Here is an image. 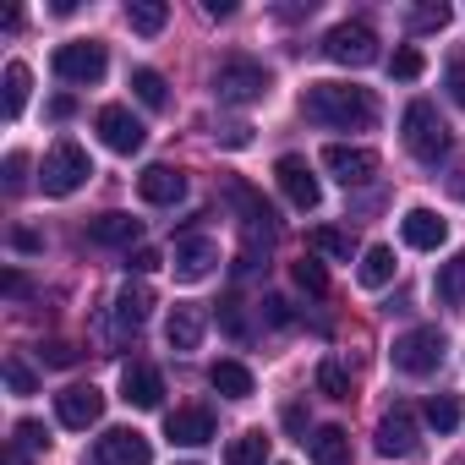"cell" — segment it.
<instances>
[{
  "mask_svg": "<svg viewBox=\"0 0 465 465\" xmlns=\"http://www.w3.org/2000/svg\"><path fill=\"white\" fill-rule=\"evenodd\" d=\"M302 110H307V121L334 126V132H372L378 126V99H372V88H356V83H307Z\"/></svg>",
  "mask_w": 465,
  "mask_h": 465,
  "instance_id": "6da1fadb",
  "label": "cell"
},
{
  "mask_svg": "<svg viewBox=\"0 0 465 465\" xmlns=\"http://www.w3.org/2000/svg\"><path fill=\"white\" fill-rule=\"evenodd\" d=\"M405 148L421 159V164H438V159H449V148H454V132H449V121L438 115V104H427V99H416L411 110H405Z\"/></svg>",
  "mask_w": 465,
  "mask_h": 465,
  "instance_id": "7a4b0ae2",
  "label": "cell"
},
{
  "mask_svg": "<svg viewBox=\"0 0 465 465\" xmlns=\"http://www.w3.org/2000/svg\"><path fill=\"white\" fill-rule=\"evenodd\" d=\"M88 175H94V159H88V148H83V143H72V137H61V143L45 153L39 186H45L50 197H72V192H77Z\"/></svg>",
  "mask_w": 465,
  "mask_h": 465,
  "instance_id": "3957f363",
  "label": "cell"
},
{
  "mask_svg": "<svg viewBox=\"0 0 465 465\" xmlns=\"http://www.w3.org/2000/svg\"><path fill=\"white\" fill-rule=\"evenodd\" d=\"M269 88H274V77H269V66H258V61H224L219 72H213V94H219V104H258V99H269Z\"/></svg>",
  "mask_w": 465,
  "mask_h": 465,
  "instance_id": "277c9868",
  "label": "cell"
},
{
  "mask_svg": "<svg viewBox=\"0 0 465 465\" xmlns=\"http://www.w3.org/2000/svg\"><path fill=\"white\" fill-rule=\"evenodd\" d=\"M389 361H394V372H405V378H427V372H438V361H443V334H438V329H405V334L394 340Z\"/></svg>",
  "mask_w": 465,
  "mask_h": 465,
  "instance_id": "5b68a950",
  "label": "cell"
},
{
  "mask_svg": "<svg viewBox=\"0 0 465 465\" xmlns=\"http://www.w3.org/2000/svg\"><path fill=\"white\" fill-rule=\"evenodd\" d=\"M323 55H329L334 66L361 72V66H372V61H378V34H372L367 23H340V28H329V34H323Z\"/></svg>",
  "mask_w": 465,
  "mask_h": 465,
  "instance_id": "8992f818",
  "label": "cell"
},
{
  "mask_svg": "<svg viewBox=\"0 0 465 465\" xmlns=\"http://www.w3.org/2000/svg\"><path fill=\"white\" fill-rule=\"evenodd\" d=\"M104 66H110V55H104V45L99 39H72V45H61L55 50V77L61 83H99L104 77Z\"/></svg>",
  "mask_w": 465,
  "mask_h": 465,
  "instance_id": "52a82bcc",
  "label": "cell"
},
{
  "mask_svg": "<svg viewBox=\"0 0 465 465\" xmlns=\"http://www.w3.org/2000/svg\"><path fill=\"white\" fill-rule=\"evenodd\" d=\"M274 181H280L285 203H291V208H302V213H312V208L323 203V181L312 175V164H307L302 153H285V159L274 164Z\"/></svg>",
  "mask_w": 465,
  "mask_h": 465,
  "instance_id": "ba28073f",
  "label": "cell"
},
{
  "mask_svg": "<svg viewBox=\"0 0 465 465\" xmlns=\"http://www.w3.org/2000/svg\"><path fill=\"white\" fill-rule=\"evenodd\" d=\"M378 454L383 460H416L421 454V427H416V411L411 405H394L378 421Z\"/></svg>",
  "mask_w": 465,
  "mask_h": 465,
  "instance_id": "9c48e42d",
  "label": "cell"
},
{
  "mask_svg": "<svg viewBox=\"0 0 465 465\" xmlns=\"http://www.w3.org/2000/svg\"><path fill=\"white\" fill-rule=\"evenodd\" d=\"M323 170L340 181V186H367L378 175V153L372 148H356V143H329L323 148Z\"/></svg>",
  "mask_w": 465,
  "mask_h": 465,
  "instance_id": "30bf717a",
  "label": "cell"
},
{
  "mask_svg": "<svg viewBox=\"0 0 465 465\" xmlns=\"http://www.w3.org/2000/svg\"><path fill=\"white\" fill-rule=\"evenodd\" d=\"M94 126H99L104 148H115V153H137V148L148 143V126H143L126 104H104V110L94 115Z\"/></svg>",
  "mask_w": 465,
  "mask_h": 465,
  "instance_id": "8fae6325",
  "label": "cell"
},
{
  "mask_svg": "<svg viewBox=\"0 0 465 465\" xmlns=\"http://www.w3.org/2000/svg\"><path fill=\"white\" fill-rule=\"evenodd\" d=\"M55 416H61V427L88 432V427L104 416V394H99L94 383H72V389H61V394H55Z\"/></svg>",
  "mask_w": 465,
  "mask_h": 465,
  "instance_id": "7c38bea8",
  "label": "cell"
},
{
  "mask_svg": "<svg viewBox=\"0 0 465 465\" xmlns=\"http://www.w3.org/2000/svg\"><path fill=\"white\" fill-rule=\"evenodd\" d=\"M148 460H153V449L137 427H110L94 449V465H148Z\"/></svg>",
  "mask_w": 465,
  "mask_h": 465,
  "instance_id": "4fadbf2b",
  "label": "cell"
},
{
  "mask_svg": "<svg viewBox=\"0 0 465 465\" xmlns=\"http://www.w3.org/2000/svg\"><path fill=\"white\" fill-rule=\"evenodd\" d=\"M164 438H170L175 449H203V443L213 438V411H208V405H181V411H170V416H164Z\"/></svg>",
  "mask_w": 465,
  "mask_h": 465,
  "instance_id": "5bb4252c",
  "label": "cell"
},
{
  "mask_svg": "<svg viewBox=\"0 0 465 465\" xmlns=\"http://www.w3.org/2000/svg\"><path fill=\"white\" fill-rule=\"evenodd\" d=\"M213 263H219V247H213L208 236H186V242H175V258H170V269H175V280H181V285H197V280H208V274H213Z\"/></svg>",
  "mask_w": 465,
  "mask_h": 465,
  "instance_id": "9a60e30c",
  "label": "cell"
},
{
  "mask_svg": "<svg viewBox=\"0 0 465 465\" xmlns=\"http://www.w3.org/2000/svg\"><path fill=\"white\" fill-rule=\"evenodd\" d=\"M121 400L137 405V411H153V405L164 400V378H159V367H148V361H126V367H121Z\"/></svg>",
  "mask_w": 465,
  "mask_h": 465,
  "instance_id": "2e32d148",
  "label": "cell"
},
{
  "mask_svg": "<svg viewBox=\"0 0 465 465\" xmlns=\"http://www.w3.org/2000/svg\"><path fill=\"white\" fill-rule=\"evenodd\" d=\"M400 236H405V247H416V252H438V247L449 242V219H438L432 208H411V213L400 219Z\"/></svg>",
  "mask_w": 465,
  "mask_h": 465,
  "instance_id": "e0dca14e",
  "label": "cell"
},
{
  "mask_svg": "<svg viewBox=\"0 0 465 465\" xmlns=\"http://www.w3.org/2000/svg\"><path fill=\"white\" fill-rule=\"evenodd\" d=\"M137 192H143V203L170 208V203H181V197H186V175H181L175 164H148V170L137 175Z\"/></svg>",
  "mask_w": 465,
  "mask_h": 465,
  "instance_id": "ac0fdd59",
  "label": "cell"
},
{
  "mask_svg": "<svg viewBox=\"0 0 465 465\" xmlns=\"http://www.w3.org/2000/svg\"><path fill=\"white\" fill-rule=\"evenodd\" d=\"M203 329H208L203 307L181 302V307L170 312V323H164V340H170V351H197V345H203Z\"/></svg>",
  "mask_w": 465,
  "mask_h": 465,
  "instance_id": "d6986e66",
  "label": "cell"
},
{
  "mask_svg": "<svg viewBox=\"0 0 465 465\" xmlns=\"http://www.w3.org/2000/svg\"><path fill=\"white\" fill-rule=\"evenodd\" d=\"M143 236V219H132V213H99V219H88V242H99V247H132Z\"/></svg>",
  "mask_w": 465,
  "mask_h": 465,
  "instance_id": "ffe728a7",
  "label": "cell"
},
{
  "mask_svg": "<svg viewBox=\"0 0 465 465\" xmlns=\"http://www.w3.org/2000/svg\"><path fill=\"white\" fill-rule=\"evenodd\" d=\"M148 312H153V291H148V285H121V291H115V329H121V334H126V329L137 334V329L148 323Z\"/></svg>",
  "mask_w": 465,
  "mask_h": 465,
  "instance_id": "44dd1931",
  "label": "cell"
},
{
  "mask_svg": "<svg viewBox=\"0 0 465 465\" xmlns=\"http://www.w3.org/2000/svg\"><path fill=\"white\" fill-rule=\"evenodd\" d=\"M307 443H312V465H351V432L345 427H318Z\"/></svg>",
  "mask_w": 465,
  "mask_h": 465,
  "instance_id": "7402d4cb",
  "label": "cell"
},
{
  "mask_svg": "<svg viewBox=\"0 0 465 465\" xmlns=\"http://www.w3.org/2000/svg\"><path fill=\"white\" fill-rule=\"evenodd\" d=\"M208 383L224 394V400H252V372L242 361H213L208 367Z\"/></svg>",
  "mask_w": 465,
  "mask_h": 465,
  "instance_id": "603a6c76",
  "label": "cell"
},
{
  "mask_svg": "<svg viewBox=\"0 0 465 465\" xmlns=\"http://www.w3.org/2000/svg\"><path fill=\"white\" fill-rule=\"evenodd\" d=\"M356 280H361L367 291H383V285L394 280V252H389V247H367V252H361V269H356Z\"/></svg>",
  "mask_w": 465,
  "mask_h": 465,
  "instance_id": "cb8c5ba5",
  "label": "cell"
},
{
  "mask_svg": "<svg viewBox=\"0 0 465 465\" xmlns=\"http://www.w3.org/2000/svg\"><path fill=\"white\" fill-rule=\"evenodd\" d=\"M126 23H132L143 39H153V34L170 23V6H164V0H132V6H126Z\"/></svg>",
  "mask_w": 465,
  "mask_h": 465,
  "instance_id": "d4e9b609",
  "label": "cell"
},
{
  "mask_svg": "<svg viewBox=\"0 0 465 465\" xmlns=\"http://www.w3.org/2000/svg\"><path fill=\"white\" fill-rule=\"evenodd\" d=\"M263 460H269V432H242L224 449V465H263Z\"/></svg>",
  "mask_w": 465,
  "mask_h": 465,
  "instance_id": "484cf974",
  "label": "cell"
},
{
  "mask_svg": "<svg viewBox=\"0 0 465 465\" xmlns=\"http://www.w3.org/2000/svg\"><path fill=\"white\" fill-rule=\"evenodd\" d=\"M28 88H34V72H28L23 61H12V66H6V121H17V115H23Z\"/></svg>",
  "mask_w": 465,
  "mask_h": 465,
  "instance_id": "4316f807",
  "label": "cell"
},
{
  "mask_svg": "<svg viewBox=\"0 0 465 465\" xmlns=\"http://www.w3.org/2000/svg\"><path fill=\"white\" fill-rule=\"evenodd\" d=\"M132 94H137L148 110H164V104H170V88H164V77H159L153 66H137V72H132Z\"/></svg>",
  "mask_w": 465,
  "mask_h": 465,
  "instance_id": "83f0119b",
  "label": "cell"
},
{
  "mask_svg": "<svg viewBox=\"0 0 465 465\" xmlns=\"http://www.w3.org/2000/svg\"><path fill=\"white\" fill-rule=\"evenodd\" d=\"M438 296H443L449 307H460V302H465V252H454V258L438 269Z\"/></svg>",
  "mask_w": 465,
  "mask_h": 465,
  "instance_id": "f1b7e54d",
  "label": "cell"
},
{
  "mask_svg": "<svg viewBox=\"0 0 465 465\" xmlns=\"http://www.w3.org/2000/svg\"><path fill=\"white\" fill-rule=\"evenodd\" d=\"M421 416H427V427L454 432V427H460V400H454V394H432V400L421 405Z\"/></svg>",
  "mask_w": 465,
  "mask_h": 465,
  "instance_id": "f546056e",
  "label": "cell"
},
{
  "mask_svg": "<svg viewBox=\"0 0 465 465\" xmlns=\"http://www.w3.org/2000/svg\"><path fill=\"white\" fill-rule=\"evenodd\" d=\"M307 242H312V252H323V258H340V263L351 258V236H345V230H334V224H318Z\"/></svg>",
  "mask_w": 465,
  "mask_h": 465,
  "instance_id": "4dcf8cb0",
  "label": "cell"
},
{
  "mask_svg": "<svg viewBox=\"0 0 465 465\" xmlns=\"http://www.w3.org/2000/svg\"><path fill=\"white\" fill-rule=\"evenodd\" d=\"M291 280H296L307 296H323V291H329V269H323L318 258H296V263H291Z\"/></svg>",
  "mask_w": 465,
  "mask_h": 465,
  "instance_id": "1f68e13d",
  "label": "cell"
},
{
  "mask_svg": "<svg viewBox=\"0 0 465 465\" xmlns=\"http://www.w3.org/2000/svg\"><path fill=\"white\" fill-rule=\"evenodd\" d=\"M318 389H323L329 400H351V372H345V361L329 356V361L318 367Z\"/></svg>",
  "mask_w": 465,
  "mask_h": 465,
  "instance_id": "d6a6232c",
  "label": "cell"
},
{
  "mask_svg": "<svg viewBox=\"0 0 465 465\" xmlns=\"http://www.w3.org/2000/svg\"><path fill=\"white\" fill-rule=\"evenodd\" d=\"M6 389L12 394H39V378H34V367L23 356H6Z\"/></svg>",
  "mask_w": 465,
  "mask_h": 465,
  "instance_id": "836d02e7",
  "label": "cell"
},
{
  "mask_svg": "<svg viewBox=\"0 0 465 465\" xmlns=\"http://www.w3.org/2000/svg\"><path fill=\"white\" fill-rule=\"evenodd\" d=\"M443 23H449V6H443V0H427V6L411 12V28H416V34H432V28H443Z\"/></svg>",
  "mask_w": 465,
  "mask_h": 465,
  "instance_id": "e575fe53",
  "label": "cell"
},
{
  "mask_svg": "<svg viewBox=\"0 0 465 465\" xmlns=\"http://www.w3.org/2000/svg\"><path fill=\"white\" fill-rule=\"evenodd\" d=\"M389 77H400V83H416L421 77V50H394V61H389Z\"/></svg>",
  "mask_w": 465,
  "mask_h": 465,
  "instance_id": "d590c367",
  "label": "cell"
},
{
  "mask_svg": "<svg viewBox=\"0 0 465 465\" xmlns=\"http://www.w3.org/2000/svg\"><path fill=\"white\" fill-rule=\"evenodd\" d=\"M39 361H45V367H77V345L50 340V345H39Z\"/></svg>",
  "mask_w": 465,
  "mask_h": 465,
  "instance_id": "8d00e7d4",
  "label": "cell"
},
{
  "mask_svg": "<svg viewBox=\"0 0 465 465\" xmlns=\"http://www.w3.org/2000/svg\"><path fill=\"white\" fill-rule=\"evenodd\" d=\"M443 88H449V99H454V104H465V55H454V61H449Z\"/></svg>",
  "mask_w": 465,
  "mask_h": 465,
  "instance_id": "74e56055",
  "label": "cell"
},
{
  "mask_svg": "<svg viewBox=\"0 0 465 465\" xmlns=\"http://www.w3.org/2000/svg\"><path fill=\"white\" fill-rule=\"evenodd\" d=\"M28 181V153H6V192H23Z\"/></svg>",
  "mask_w": 465,
  "mask_h": 465,
  "instance_id": "f35d334b",
  "label": "cell"
},
{
  "mask_svg": "<svg viewBox=\"0 0 465 465\" xmlns=\"http://www.w3.org/2000/svg\"><path fill=\"white\" fill-rule=\"evenodd\" d=\"M159 263H164V258H159L153 247H137V252H126V269H132V274H153Z\"/></svg>",
  "mask_w": 465,
  "mask_h": 465,
  "instance_id": "ab89813d",
  "label": "cell"
},
{
  "mask_svg": "<svg viewBox=\"0 0 465 465\" xmlns=\"http://www.w3.org/2000/svg\"><path fill=\"white\" fill-rule=\"evenodd\" d=\"M17 443L34 454V449H45V443H50V432H45L39 421H17Z\"/></svg>",
  "mask_w": 465,
  "mask_h": 465,
  "instance_id": "60d3db41",
  "label": "cell"
},
{
  "mask_svg": "<svg viewBox=\"0 0 465 465\" xmlns=\"http://www.w3.org/2000/svg\"><path fill=\"white\" fill-rule=\"evenodd\" d=\"M219 143H224V148H247V143H252V126H242V121H236V126H219Z\"/></svg>",
  "mask_w": 465,
  "mask_h": 465,
  "instance_id": "b9f144b4",
  "label": "cell"
},
{
  "mask_svg": "<svg viewBox=\"0 0 465 465\" xmlns=\"http://www.w3.org/2000/svg\"><path fill=\"white\" fill-rule=\"evenodd\" d=\"M219 318H224V329L236 334V340L247 334V323H242V302H224V307H219Z\"/></svg>",
  "mask_w": 465,
  "mask_h": 465,
  "instance_id": "7bdbcfd3",
  "label": "cell"
},
{
  "mask_svg": "<svg viewBox=\"0 0 465 465\" xmlns=\"http://www.w3.org/2000/svg\"><path fill=\"white\" fill-rule=\"evenodd\" d=\"M12 247H17V252H39L45 242L34 236V230H12Z\"/></svg>",
  "mask_w": 465,
  "mask_h": 465,
  "instance_id": "ee69618b",
  "label": "cell"
},
{
  "mask_svg": "<svg viewBox=\"0 0 465 465\" xmlns=\"http://www.w3.org/2000/svg\"><path fill=\"white\" fill-rule=\"evenodd\" d=\"M263 312H269V323H291V307H285L280 296H269V302H263Z\"/></svg>",
  "mask_w": 465,
  "mask_h": 465,
  "instance_id": "f6af8a7d",
  "label": "cell"
},
{
  "mask_svg": "<svg viewBox=\"0 0 465 465\" xmlns=\"http://www.w3.org/2000/svg\"><path fill=\"white\" fill-rule=\"evenodd\" d=\"M0 291H6V296H23V291H28V280L12 269V274H0Z\"/></svg>",
  "mask_w": 465,
  "mask_h": 465,
  "instance_id": "bcb514c9",
  "label": "cell"
},
{
  "mask_svg": "<svg viewBox=\"0 0 465 465\" xmlns=\"http://www.w3.org/2000/svg\"><path fill=\"white\" fill-rule=\"evenodd\" d=\"M203 12L208 17H230V12H236V0H203Z\"/></svg>",
  "mask_w": 465,
  "mask_h": 465,
  "instance_id": "7dc6e473",
  "label": "cell"
},
{
  "mask_svg": "<svg viewBox=\"0 0 465 465\" xmlns=\"http://www.w3.org/2000/svg\"><path fill=\"white\" fill-rule=\"evenodd\" d=\"M72 110H77V104H72V99H66V94H61V99H50V115H55V121H66V115H72Z\"/></svg>",
  "mask_w": 465,
  "mask_h": 465,
  "instance_id": "c3c4849f",
  "label": "cell"
},
{
  "mask_svg": "<svg viewBox=\"0 0 465 465\" xmlns=\"http://www.w3.org/2000/svg\"><path fill=\"white\" fill-rule=\"evenodd\" d=\"M6 465H28V449H23V443H17V438H12V443H6Z\"/></svg>",
  "mask_w": 465,
  "mask_h": 465,
  "instance_id": "681fc988",
  "label": "cell"
},
{
  "mask_svg": "<svg viewBox=\"0 0 465 465\" xmlns=\"http://www.w3.org/2000/svg\"><path fill=\"white\" fill-rule=\"evenodd\" d=\"M454 197H465V170H460V175H454Z\"/></svg>",
  "mask_w": 465,
  "mask_h": 465,
  "instance_id": "f907efd6",
  "label": "cell"
}]
</instances>
